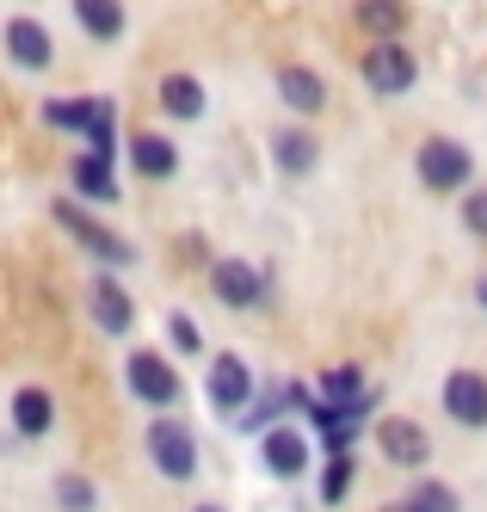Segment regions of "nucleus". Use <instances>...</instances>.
Listing matches in <instances>:
<instances>
[{
	"label": "nucleus",
	"instance_id": "nucleus-2",
	"mask_svg": "<svg viewBox=\"0 0 487 512\" xmlns=\"http://www.w3.org/2000/svg\"><path fill=\"white\" fill-rule=\"evenodd\" d=\"M414 173H420L426 192H463L475 179V155L463 149V142H451V136H426L414 149Z\"/></svg>",
	"mask_w": 487,
	"mask_h": 512
},
{
	"label": "nucleus",
	"instance_id": "nucleus-18",
	"mask_svg": "<svg viewBox=\"0 0 487 512\" xmlns=\"http://www.w3.org/2000/svg\"><path fill=\"white\" fill-rule=\"evenodd\" d=\"M13 426H19V438H44V432L56 426V401H50V389L25 383V389L13 395Z\"/></svg>",
	"mask_w": 487,
	"mask_h": 512
},
{
	"label": "nucleus",
	"instance_id": "nucleus-27",
	"mask_svg": "<svg viewBox=\"0 0 487 512\" xmlns=\"http://www.w3.org/2000/svg\"><path fill=\"white\" fill-rule=\"evenodd\" d=\"M278 408H290V401H284V389H278V395H253L247 408H241V432H266Z\"/></svg>",
	"mask_w": 487,
	"mask_h": 512
},
{
	"label": "nucleus",
	"instance_id": "nucleus-25",
	"mask_svg": "<svg viewBox=\"0 0 487 512\" xmlns=\"http://www.w3.org/2000/svg\"><path fill=\"white\" fill-rule=\"evenodd\" d=\"M56 506H62V512H93V506H99V488L87 482V475L68 469V475H56Z\"/></svg>",
	"mask_w": 487,
	"mask_h": 512
},
{
	"label": "nucleus",
	"instance_id": "nucleus-19",
	"mask_svg": "<svg viewBox=\"0 0 487 512\" xmlns=\"http://www.w3.org/2000/svg\"><path fill=\"white\" fill-rule=\"evenodd\" d=\"M74 19L93 44H118L124 38V0H74Z\"/></svg>",
	"mask_w": 487,
	"mask_h": 512
},
{
	"label": "nucleus",
	"instance_id": "nucleus-6",
	"mask_svg": "<svg viewBox=\"0 0 487 512\" xmlns=\"http://www.w3.org/2000/svg\"><path fill=\"white\" fill-rule=\"evenodd\" d=\"M210 297L222 309H259L272 297V284H266V272L247 266V260H216L210 266Z\"/></svg>",
	"mask_w": 487,
	"mask_h": 512
},
{
	"label": "nucleus",
	"instance_id": "nucleus-12",
	"mask_svg": "<svg viewBox=\"0 0 487 512\" xmlns=\"http://www.w3.org/2000/svg\"><path fill=\"white\" fill-rule=\"evenodd\" d=\"M444 414L457 426H469V432H481L487 426V377L481 371H451L444 377Z\"/></svg>",
	"mask_w": 487,
	"mask_h": 512
},
{
	"label": "nucleus",
	"instance_id": "nucleus-10",
	"mask_svg": "<svg viewBox=\"0 0 487 512\" xmlns=\"http://www.w3.org/2000/svg\"><path fill=\"white\" fill-rule=\"evenodd\" d=\"M0 38H7V56H13L19 68H31V75H44V68L56 62V38H50V25H44V19H31V13L7 19V25H0Z\"/></svg>",
	"mask_w": 487,
	"mask_h": 512
},
{
	"label": "nucleus",
	"instance_id": "nucleus-9",
	"mask_svg": "<svg viewBox=\"0 0 487 512\" xmlns=\"http://www.w3.org/2000/svg\"><path fill=\"white\" fill-rule=\"evenodd\" d=\"M87 309H93V327H99V334H111V340L136 327V303H130V290L111 278V266H99V278L87 290Z\"/></svg>",
	"mask_w": 487,
	"mask_h": 512
},
{
	"label": "nucleus",
	"instance_id": "nucleus-20",
	"mask_svg": "<svg viewBox=\"0 0 487 512\" xmlns=\"http://www.w3.org/2000/svg\"><path fill=\"white\" fill-rule=\"evenodd\" d=\"M68 179H74V192L93 198V204H118V198H124L118 179H111V161H105V155H81V161L68 167Z\"/></svg>",
	"mask_w": 487,
	"mask_h": 512
},
{
	"label": "nucleus",
	"instance_id": "nucleus-7",
	"mask_svg": "<svg viewBox=\"0 0 487 512\" xmlns=\"http://www.w3.org/2000/svg\"><path fill=\"white\" fill-rule=\"evenodd\" d=\"M124 377H130V395H136V401H148V408H173V401L185 395L179 371H173L161 352H130Z\"/></svg>",
	"mask_w": 487,
	"mask_h": 512
},
{
	"label": "nucleus",
	"instance_id": "nucleus-26",
	"mask_svg": "<svg viewBox=\"0 0 487 512\" xmlns=\"http://www.w3.org/2000/svg\"><path fill=\"white\" fill-rule=\"evenodd\" d=\"M87 142H93V155L111 161V149H118V105H111V99H99V118H93Z\"/></svg>",
	"mask_w": 487,
	"mask_h": 512
},
{
	"label": "nucleus",
	"instance_id": "nucleus-13",
	"mask_svg": "<svg viewBox=\"0 0 487 512\" xmlns=\"http://www.w3.org/2000/svg\"><path fill=\"white\" fill-rule=\"evenodd\" d=\"M272 161H278V173H284V179H309V173H315V161H321L315 130H303V124L272 130Z\"/></svg>",
	"mask_w": 487,
	"mask_h": 512
},
{
	"label": "nucleus",
	"instance_id": "nucleus-4",
	"mask_svg": "<svg viewBox=\"0 0 487 512\" xmlns=\"http://www.w3.org/2000/svg\"><path fill=\"white\" fill-rule=\"evenodd\" d=\"M56 223L74 235V241H81L87 253H99V266H111V272H118V266H130L136 260V247L124 241V235H111V229H99V216H87L81 204H74V198H62L56 204Z\"/></svg>",
	"mask_w": 487,
	"mask_h": 512
},
{
	"label": "nucleus",
	"instance_id": "nucleus-28",
	"mask_svg": "<svg viewBox=\"0 0 487 512\" xmlns=\"http://www.w3.org/2000/svg\"><path fill=\"white\" fill-rule=\"evenodd\" d=\"M167 334H173L179 352H204V327H198L192 315H167Z\"/></svg>",
	"mask_w": 487,
	"mask_h": 512
},
{
	"label": "nucleus",
	"instance_id": "nucleus-16",
	"mask_svg": "<svg viewBox=\"0 0 487 512\" xmlns=\"http://www.w3.org/2000/svg\"><path fill=\"white\" fill-rule=\"evenodd\" d=\"M352 25L370 44L377 38H401L407 31V0H352Z\"/></svg>",
	"mask_w": 487,
	"mask_h": 512
},
{
	"label": "nucleus",
	"instance_id": "nucleus-22",
	"mask_svg": "<svg viewBox=\"0 0 487 512\" xmlns=\"http://www.w3.org/2000/svg\"><path fill=\"white\" fill-rule=\"evenodd\" d=\"M93 118H99V99H44V124L50 130H93Z\"/></svg>",
	"mask_w": 487,
	"mask_h": 512
},
{
	"label": "nucleus",
	"instance_id": "nucleus-14",
	"mask_svg": "<svg viewBox=\"0 0 487 512\" xmlns=\"http://www.w3.org/2000/svg\"><path fill=\"white\" fill-rule=\"evenodd\" d=\"M204 105H210V93H204L198 75H185V68L161 75V112H167L173 124H198V118H204Z\"/></svg>",
	"mask_w": 487,
	"mask_h": 512
},
{
	"label": "nucleus",
	"instance_id": "nucleus-21",
	"mask_svg": "<svg viewBox=\"0 0 487 512\" xmlns=\"http://www.w3.org/2000/svg\"><path fill=\"white\" fill-rule=\"evenodd\" d=\"M321 401H333V408H358V401H370V383L358 364H333V371H321Z\"/></svg>",
	"mask_w": 487,
	"mask_h": 512
},
{
	"label": "nucleus",
	"instance_id": "nucleus-5",
	"mask_svg": "<svg viewBox=\"0 0 487 512\" xmlns=\"http://www.w3.org/2000/svg\"><path fill=\"white\" fill-rule=\"evenodd\" d=\"M204 389H210V408H216V414H241L247 401L259 395V377H253V364H247L241 352H216Z\"/></svg>",
	"mask_w": 487,
	"mask_h": 512
},
{
	"label": "nucleus",
	"instance_id": "nucleus-24",
	"mask_svg": "<svg viewBox=\"0 0 487 512\" xmlns=\"http://www.w3.org/2000/svg\"><path fill=\"white\" fill-rule=\"evenodd\" d=\"M407 500H414V512H463L457 488L451 482H432V475H420V482L407 488Z\"/></svg>",
	"mask_w": 487,
	"mask_h": 512
},
{
	"label": "nucleus",
	"instance_id": "nucleus-23",
	"mask_svg": "<svg viewBox=\"0 0 487 512\" xmlns=\"http://www.w3.org/2000/svg\"><path fill=\"white\" fill-rule=\"evenodd\" d=\"M352 482H358V463H352V451H333V463L321 469V500H327V506H340V500L352 494Z\"/></svg>",
	"mask_w": 487,
	"mask_h": 512
},
{
	"label": "nucleus",
	"instance_id": "nucleus-32",
	"mask_svg": "<svg viewBox=\"0 0 487 512\" xmlns=\"http://www.w3.org/2000/svg\"><path fill=\"white\" fill-rule=\"evenodd\" d=\"M198 512H222V506H198Z\"/></svg>",
	"mask_w": 487,
	"mask_h": 512
},
{
	"label": "nucleus",
	"instance_id": "nucleus-29",
	"mask_svg": "<svg viewBox=\"0 0 487 512\" xmlns=\"http://www.w3.org/2000/svg\"><path fill=\"white\" fill-rule=\"evenodd\" d=\"M463 229L487 241V192H469V198H463Z\"/></svg>",
	"mask_w": 487,
	"mask_h": 512
},
{
	"label": "nucleus",
	"instance_id": "nucleus-15",
	"mask_svg": "<svg viewBox=\"0 0 487 512\" xmlns=\"http://www.w3.org/2000/svg\"><path fill=\"white\" fill-rule=\"evenodd\" d=\"M130 167H136L142 179H173V173H179V149H173L161 130H136V136H130Z\"/></svg>",
	"mask_w": 487,
	"mask_h": 512
},
{
	"label": "nucleus",
	"instance_id": "nucleus-3",
	"mask_svg": "<svg viewBox=\"0 0 487 512\" xmlns=\"http://www.w3.org/2000/svg\"><path fill=\"white\" fill-rule=\"evenodd\" d=\"M358 75L370 81V93H383V99H401V93H414V81H420V62H414V50H407L401 38H377V44L364 50Z\"/></svg>",
	"mask_w": 487,
	"mask_h": 512
},
{
	"label": "nucleus",
	"instance_id": "nucleus-11",
	"mask_svg": "<svg viewBox=\"0 0 487 512\" xmlns=\"http://www.w3.org/2000/svg\"><path fill=\"white\" fill-rule=\"evenodd\" d=\"M259 463H266V475H278V482H296V475H309V438L290 426H266V445H259Z\"/></svg>",
	"mask_w": 487,
	"mask_h": 512
},
{
	"label": "nucleus",
	"instance_id": "nucleus-1",
	"mask_svg": "<svg viewBox=\"0 0 487 512\" xmlns=\"http://www.w3.org/2000/svg\"><path fill=\"white\" fill-rule=\"evenodd\" d=\"M148 463H155L167 482H192V475H198V438H192V426L173 420L167 408L148 420Z\"/></svg>",
	"mask_w": 487,
	"mask_h": 512
},
{
	"label": "nucleus",
	"instance_id": "nucleus-8",
	"mask_svg": "<svg viewBox=\"0 0 487 512\" xmlns=\"http://www.w3.org/2000/svg\"><path fill=\"white\" fill-rule=\"evenodd\" d=\"M370 432H377V451H383L395 469H426V457H432V438H426V426H420V420L389 414V420H377Z\"/></svg>",
	"mask_w": 487,
	"mask_h": 512
},
{
	"label": "nucleus",
	"instance_id": "nucleus-30",
	"mask_svg": "<svg viewBox=\"0 0 487 512\" xmlns=\"http://www.w3.org/2000/svg\"><path fill=\"white\" fill-rule=\"evenodd\" d=\"M377 512H414V500H389V506H377Z\"/></svg>",
	"mask_w": 487,
	"mask_h": 512
},
{
	"label": "nucleus",
	"instance_id": "nucleus-17",
	"mask_svg": "<svg viewBox=\"0 0 487 512\" xmlns=\"http://www.w3.org/2000/svg\"><path fill=\"white\" fill-rule=\"evenodd\" d=\"M278 99L290 105L296 118H315L321 105H327V87H321L315 68H278Z\"/></svg>",
	"mask_w": 487,
	"mask_h": 512
},
{
	"label": "nucleus",
	"instance_id": "nucleus-31",
	"mask_svg": "<svg viewBox=\"0 0 487 512\" xmlns=\"http://www.w3.org/2000/svg\"><path fill=\"white\" fill-rule=\"evenodd\" d=\"M475 297H481V303H487V278H481V284H475Z\"/></svg>",
	"mask_w": 487,
	"mask_h": 512
}]
</instances>
